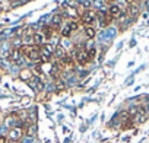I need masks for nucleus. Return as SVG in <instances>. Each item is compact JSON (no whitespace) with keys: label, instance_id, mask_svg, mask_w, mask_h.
Listing matches in <instances>:
<instances>
[{"label":"nucleus","instance_id":"nucleus-25","mask_svg":"<svg viewBox=\"0 0 149 143\" xmlns=\"http://www.w3.org/2000/svg\"><path fill=\"white\" fill-rule=\"evenodd\" d=\"M0 12H2V8H0Z\"/></svg>","mask_w":149,"mask_h":143},{"label":"nucleus","instance_id":"nucleus-21","mask_svg":"<svg viewBox=\"0 0 149 143\" xmlns=\"http://www.w3.org/2000/svg\"><path fill=\"white\" fill-rule=\"evenodd\" d=\"M0 67H6V63L3 60H0Z\"/></svg>","mask_w":149,"mask_h":143},{"label":"nucleus","instance_id":"nucleus-10","mask_svg":"<svg viewBox=\"0 0 149 143\" xmlns=\"http://www.w3.org/2000/svg\"><path fill=\"white\" fill-rule=\"evenodd\" d=\"M32 38H34V42H35V44H42V42H44V40H45L44 34H34V35H32Z\"/></svg>","mask_w":149,"mask_h":143},{"label":"nucleus","instance_id":"nucleus-18","mask_svg":"<svg viewBox=\"0 0 149 143\" xmlns=\"http://www.w3.org/2000/svg\"><path fill=\"white\" fill-rule=\"evenodd\" d=\"M69 25H70L72 31H76V29H78V24H76V22H69Z\"/></svg>","mask_w":149,"mask_h":143},{"label":"nucleus","instance_id":"nucleus-4","mask_svg":"<svg viewBox=\"0 0 149 143\" xmlns=\"http://www.w3.org/2000/svg\"><path fill=\"white\" fill-rule=\"evenodd\" d=\"M108 13H110V16L111 18H120L123 13H121V9L116 5V3H111L110 5V8H108Z\"/></svg>","mask_w":149,"mask_h":143},{"label":"nucleus","instance_id":"nucleus-2","mask_svg":"<svg viewBox=\"0 0 149 143\" xmlns=\"http://www.w3.org/2000/svg\"><path fill=\"white\" fill-rule=\"evenodd\" d=\"M81 19H82V22H84L85 25L91 26V24H94L95 19H97V13H94V12H91V10H85V12L82 13Z\"/></svg>","mask_w":149,"mask_h":143},{"label":"nucleus","instance_id":"nucleus-6","mask_svg":"<svg viewBox=\"0 0 149 143\" xmlns=\"http://www.w3.org/2000/svg\"><path fill=\"white\" fill-rule=\"evenodd\" d=\"M9 57H10L12 61H18V60H21V58H22V51H21V48H15V50H12L10 54H9Z\"/></svg>","mask_w":149,"mask_h":143},{"label":"nucleus","instance_id":"nucleus-16","mask_svg":"<svg viewBox=\"0 0 149 143\" xmlns=\"http://www.w3.org/2000/svg\"><path fill=\"white\" fill-rule=\"evenodd\" d=\"M88 56H89V60H94L97 57V50L92 47V48H88Z\"/></svg>","mask_w":149,"mask_h":143},{"label":"nucleus","instance_id":"nucleus-24","mask_svg":"<svg viewBox=\"0 0 149 143\" xmlns=\"http://www.w3.org/2000/svg\"><path fill=\"white\" fill-rule=\"evenodd\" d=\"M9 143H15V142H9Z\"/></svg>","mask_w":149,"mask_h":143},{"label":"nucleus","instance_id":"nucleus-11","mask_svg":"<svg viewBox=\"0 0 149 143\" xmlns=\"http://www.w3.org/2000/svg\"><path fill=\"white\" fill-rule=\"evenodd\" d=\"M70 32H72V28H70V25H69V22L63 26V29H61V35L64 37V38H67L69 35H70Z\"/></svg>","mask_w":149,"mask_h":143},{"label":"nucleus","instance_id":"nucleus-1","mask_svg":"<svg viewBox=\"0 0 149 143\" xmlns=\"http://www.w3.org/2000/svg\"><path fill=\"white\" fill-rule=\"evenodd\" d=\"M74 57H76V63L81 64V66H84V64H86L89 61L88 50H85V48H81L78 51H74Z\"/></svg>","mask_w":149,"mask_h":143},{"label":"nucleus","instance_id":"nucleus-13","mask_svg":"<svg viewBox=\"0 0 149 143\" xmlns=\"http://www.w3.org/2000/svg\"><path fill=\"white\" fill-rule=\"evenodd\" d=\"M105 32H107V37H108V40H113V38L116 37V34H117L116 28H107V29H105Z\"/></svg>","mask_w":149,"mask_h":143},{"label":"nucleus","instance_id":"nucleus-3","mask_svg":"<svg viewBox=\"0 0 149 143\" xmlns=\"http://www.w3.org/2000/svg\"><path fill=\"white\" fill-rule=\"evenodd\" d=\"M22 136H24V131H22V128H21V127H15V128H12V130L9 131V139H10L12 142L19 140Z\"/></svg>","mask_w":149,"mask_h":143},{"label":"nucleus","instance_id":"nucleus-12","mask_svg":"<svg viewBox=\"0 0 149 143\" xmlns=\"http://www.w3.org/2000/svg\"><path fill=\"white\" fill-rule=\"evenodd\" d=\"M139 110H140V108H139L137 105H132V107L129 108L127 114H129V115H134V117H136V115L139 114Z\"/></svg>","mask_w":149,"mask_h":143},{"label":"nucleus","instance_id":"nucleus-22","mask_svg":"<svg viewBox=\"0 0 149 143\" xmlns=\"http://www.w3.org/2000/svg\"><path fill=\"white\" fill-rule=\"evenodd\" d=\"M126 2H127V5H133V3L136 2V0H126Z\"/></svg>","mask_w":149,"mask_h":143},{"label":"nucleus","instance_id":"nucleus-14","mask_svg":"<svg viewBox=\"0 0 149 143\" xmlns=\"http://www.w3.org/2000/svg\"><path fill=\"white\" fill-rule=\"evenodd\" d=\"M129 12H130L132 18H134L139 13V6H129Z\"/></svg>","mask_w":149,"mask_h":143},{"label":"nucleus","instance_id":"nucleus-8","mask_svg":"<svg viewBox=\"0 0 149 143\" xmlns=\"http://www.w3.org/2000/svg\"><path fill=\"white\" fill-rule=\"evenodd\" d=\"M61 22H63V15H54V16L51 18V26H53V28H54V26H60Z\"/></svg>","mask_w":149,"mask_h":143},{"label":"nucleus","instance_id":"nucleus-20","mask_svg":"<svg viewBox=\"0 0 149 143\" xmlns=\"http://www.w3.org/2000/svg\"><path fill=\"white\" fill-rule=\"evenodd\" d=\"M0 143H8V139L5 136H0Z\"/></svg>","mask_w":149,"mask_h":143},{"label":"nucleus","instance_id":"nucleus-23","mask_svg":"<svg viewBox=\"0 0 149 143\" xmlns=\"http://www.w3.org/2000/svg\"><path fill=\"white\" fill-rule=\"evenodd\" d=\"M108 2H114V0H108Z\"/></svg>","mask_w":149,"mask_h":143},{"label":"nucleus","instance_id":"nucleus-5","mask_svg":"<svg viewBox=\"0 0 149 143\" xmlns=\"http://www.w3.org/2000/svg\"><path fill=\"white\" fill-rule=\"evenodd\" d=\"M28 83H29V86H31V88H34L35 91H42V89H44L42 82H41V81H40L37 76H34V78H32V79H31Z\"/></svg>","mask_w":149,"mask_h":143},{"label":"nucleus","instance_id":"nucleus-19","mask_svg":"<svg viewBox=\"0 0 149 143\" xmlns=\"http://www.w3.org/2000/svg\"><path fill=\"white\" fill-rule=\"evenodd\" d=\"M32 142H34V139H32V137H29V136L24 140V143H32Z\"/></svg>","mask_w":149,"mask_h":143},{"label":"nucleus","instance_id":"nucleus-7","mask_svg":"<svg viewBox=\"0 0 149 143\" xmlns=\"http://www.w3.org/2000/svg\"><path fill=\"white\" fill-rule=\"evenodd\" d=\"M54 53H56V57H58V58H63L64 56H67L66 54V50H64V47L63 45H56V48H54Z\"/></svg>","mask_w":149,"mask_h":143},{"label":"nucleus","instance_id":"nucleus-9","mask_svg":"<svg viewBox=\"0 0 149 143\" xmlns=\"http://www.w3.org/2000/svg\"><path fill=\"white\" fill-rule=\"evenodd\" d=\"M85 35H86L88 38H94V37L97 35V31H95L92 26H86V28H85Z\"/></svg>","mask_w":149,"mask_h":143},{"label":"nucleus","instance_id":"nucleus-15","mask_svg":"<svg viewBox=\"0 0 149 143\" xmlns=\"http://www.w3.org/2000/svg\"><path fill=\"white\" fill-rule=\"evenodd\" d=\"M21 79H24V81H31V73H29V72L28 70H24L22 72V73H21Z\"/></svg>","mask_w":149,"mask_h":143},{"label":"nucleus","instance_id":"nucleus-17","mask_svg":"<svg viewBox=\"0 0 149 143\" xmlns=\"http://www.w3.org/2000/svg\"><path fill=\"white\" fill-rule=\"evenodd\" d=\"M92 5H94V6H97V8H102V6H104L102 0H94V2H92Z\"/></svg>","mask_w":149,"mask_h":143}]
</instances>
